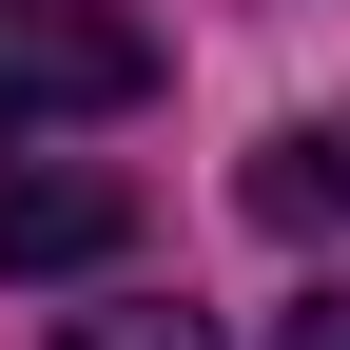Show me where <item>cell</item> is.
Segmentation results:
<instances>
[{
	"label": "cell",
	"instance_id": "obj_1",
	"mask_svg": "<svg viewBox=\"0 0 350 350\" xmlns=\"http://www.w3.org/2000/svg\"><path fill=\"white\" fill-rule=\"evenodd\" d=\"M137 98H156V20H117V0H0V137L137 117Z\"/></svg>",
	"mask_w": 350,
	"mask_h": 350
},
{
	"label": "cell",
	"instance_id": "obj_2",
	"mask_svg": "<svg viewBox=\"0 0 350 350\" xmlns=\"http://www.w3.org/2000/svg\"><path fill=\"white\" fill-rule=\"evenodd\" d=\"M117 253H137L117 175H0V273H117Z\"/></svg>",
	"mask_w": 350,
	"mask_h": 350
},
{
	"label": "cell",
	"instance_id": "obj_3",
	"mask_svg": "<svg viewBox=\"0 0 350 350\" xmlns=\"http://www.w3.org/2000/svg\"><path fill=\"white\" fill-rule=\"evenodd\" d=\"M253 234H350V117H331V137H273V156H253Z\"/></svg>",
	"mask_w": 350,
	"mask_h": 350
},
{
	"label": "cell",
	"instance_id": "obj_4",
	"mask_svg": "<svg viewBox=\"0 0 350 350\" xmlns=\"http://www.w3.org/2000/svg\"><path fill=\"white\" fill-rule=\"evenodd\" d=\"M59 350H214V331H195V312H78Z\"/></svg>",
	"mask_w": 350,
	"mask_h": 350
},
{
	"label": "cell",
	"instance_id": "obj_5",
	"mask_svg": "<svg viewBox=\"0 0 350 350\" xmlns=\"http://www.w3.org/2000/svg\"><path fill=\"white\" fill-rule=\"evenodd\" d=\"M273 350H350V273H331V292H292V312H273Z\"/></svg>",
	"mask_w": 350,
	"mask_h": 350
}]
</instances>
